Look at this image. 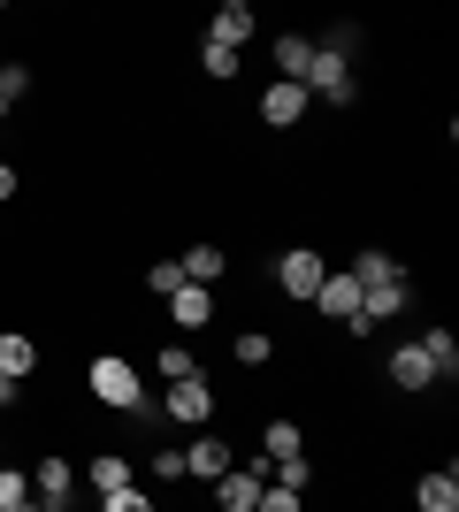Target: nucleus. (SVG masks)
Returning <instances> with one entry per match:
<instances>
[{"instance_id":"c85d7f7f","label":"nucleus","mask_w":459,"mask_h":512,"mask_svg":"<svg viewBox=\"0 0 459 512\" xmlns=\"http://www.w3.org/2000/svg\"><path fill=\"white\" fill-rule=\"evenodd\" d=\"M253 512H299V490H261V505Z\"/></svg>"},{"instance_id":"f3484780","label":"nucleus","mask_w":459,"mask_h":512,"mask_svg":"<svg viewBox=\"0 0 459 512\" xmlns=\"http://www.w3.org/2000/svg\"><path fill=\"white\" fill-rule=\"evenodd\" d=\"M421 352H429V367H437L444 383L459 375V337H452V329H421Z\"/></svg>"},{"instance_id":"7ed1b4c3","label":"nucleus","mask_w":459,"mask_h":512,"mask_svg":"<svg viewBox=\"0 0 459 512\" xmlns=\"http://www.w3.org/2000/svg\"><path fill=\"white\" fill-rule=\"evenodd\" d=\"M299 85H306V100L322 92L329 107H352V92H360V85H352V62H345V54H329V46H314V62H306Z\"/></svg>"},{"instance_id":"f257e3e1","label":"nucleus","mask_w":459,"mask_h":512,"mask_svg":"<svg viewBox=\"0 0 459 512\" xmlns=\"http://www.w3.org/2000/svg\"><path fill=\"white\" fill-rule=\"evenodd\" d=\"M85 383H92V398H100V406H115V413H138V398H146V383H138V367L123 360V352H100Z\"/></svg>"},{"instance_id":"72a5a7b5","label":"nucleus","mask_w":459,"mask_h":512,"mask_svg":"<svg viewBox=\"0 0 459 512\" xmlns=\"http://www.w3.org/2000/svg\"><path fill=\"white\" fill-rule=\"evenodd\" d=\"M0 451H8V444H0Z\"/></svg>"},{"instance_id":"9b49d317","label":"nucleus","mask_w":459,"mask_h":512,"mask_svg":"<svg viewBox=\"0 0 459 512\" xmlns=\"http://www.w3.org/2000/svg\"><path fill=\"white\" fill-rule=\"evenodd\" d=\"M31 497H39L46 512H62L69 505V459H39V467H31Z\"/></svg>"},{"instance_id":"dca6fc26","label":"nucleus","mask_w":459,"mask_h":512,"mask_svg":"<svg viewBox=\"0 0 459 512\" xmlns=\"http://www.w3.org/2000/svg\"><path fill=\"white\" fill-rule=\"evenodd\" d=\"M176 268H184V283H199V291H207V283H215L230 260H222V245H192V253L176 260Z\"/></svg>"},{"instance_id":"423d86ee","label":"nucleus","mask_w":459,"mask_h":512,"mask_svg":"<svg viewBox=\"0 0 459 512\" xmlns=\"http://www.w3.org/2000/svg\"><path fill=\"white\" fill-rule=\"evenodd\" d=\"M314 306H322L329 321L360 329V283H352V268H329V276H322V291H314Z\"/></svg>"},{"instance_id":"39448f33","label":"nucleus","mask_w":459,"mask_h":512,"mask_svg":"<svg viewBox=\"0 0 459 512\" xmlns=\"http://www.w3.org/2000/svg\"><path fill=\"white\" fill-rule=\"evenodd\" d=\"M322 276H329V268H322V253H314V245H291V253L276 260V283H284L291 299H314V291H322Z\"/></svg>"},{"instance_id":"7c9ffc66","label":"nucleus","mask_w":459,"mask_h":512,"mask_svg":"<svg viewBox=\"0 0 459 512\" xmlns=\"http://www.w3.org/2000/svg\"><path fill=\"white\" fill-rule=\"evenodd\" d=\"M8 406H16V383H8V375H0V413H8Z\"/></svg>"},{"instance_id":"5701e85b","label":"nucleus","mask_w":459,"mask_h":512,"mask_svg":"<svg viewBox=\"0 0 459 512\" xmlns=\"http://www.w3.org/2000/svg\"><path fill=\"white\" fill-rule=\"evenodd\" d=\"M23 497H31V474H16L8 459H0V512H16Z\"/></svg>"},{"instance_id":"412c9836","label":"nucleus","mask_w":459,"mask_h":512,"mask_svg":"<svg viewBox=\"0 0 459 512\" xmlns=\"http://www.w3.org/2000/svg\"><path fill=\"white\" fill-rule=\"evenodd\" d=\"M153 367H161V383H184V375H199L184 344H161V360H153Z\"/></svg>"},{"instance_id":"a878e982","label":"nucleus","mask_w":459,"mask_h":512,"mask_svg":"<svg viewBox=\"0 0 459 512\" xmlns=\"http://www.w3.org/2000/svg\"><path fill=\"white\" fill-rule=\"evenodd\" d=\"M268 467H276V490H306V474H314L306 459H268Z\"/></svg>"},{"instance_id":"2f4dec72","label":"nucleus","mask_w":459,"mask_h":512,"mask_svg":"<svg viewBox=\"0 0 459 512\" xmlns=\"http://www.w3.org/2000/svg\"><path fill=\"white\" fill-rule=\"evenodd\" d=\"M16 512H46V505H39V497H23V505H16Z\"/></svg>"},{"instance_id":"4be33fe9","label":"nucleus","mask_w":459,"mask_h":512,"mask_svg":"<svg viewBox=\"0 0 459 512\" xmlns=\"http://www.w3.org/2000/svg\"><path fill=\"white\" fill-rule=\"evenodd\" d=\"M146 291H153V299L184 291V268H176V260H153V268H146Z\"/></svg>"},{"instance_id":"473e14b6","label":"nucleus","mask_w":459,"mask_h":512,"mask_svg":"<svg viewBox=\"0 0 459 512\" xmlns=\"http://www.w3.org/2000/svg\"><path fill=\"white\" fill-rule=\"evenodd\" d=\"M0 115H8V100H0Z\"/></svg>"},{"instance_id":"2eb2a0df","label":"nucleus","mask_w":459,"mask_h":512,"mask_svg":"<svg viewBox=\"0 0 459 512\" xmlns=\"http://www.w3.org/2000/svg\"><path fill=\"white\" fill-rule=\"evenodd\" d=\"M421 512H459V474L444 467V474H421Z\"/></svg>"},{"instance_id":"6e6552de","label":"nucleus","mask_w":459,"mask_h":512,"mask_svg":"<svg viewBox=\"0 0 459 512\" xmlns=\"http://www.w3.org/2000/svg\"><path fill=\"white\" fill-rule=\"evenodd\" d=\"M299 115H306V85H284V77H276V85L261 92V123L268 130H291Z\"/></svg>"},{"instance_id":"9d476101","label":"nucleus","mask_w":459,"mask_h":512,"mask_svg":"<svg viewBox=\"0 0 459 512\" xmlns=\"http://www.w3.org/2000/svg\"><path fill=\"white\" fill-rule=\"evenodd\" d=\"M391 383L398 390H437V367H429L421 344H398V352H391Z\"/></svg>"},{"instance_id":"6ab92c4d","label":"nucleus","mask_w":459,"mask_h":512,"mask_svg":"<svg viewBox=\"0 0 459 512\" xmlns=\"http://www.w3.org/2000/svg\"><path fill=\"white\" fill-rule=\"evenodd\" d=\"M261 459H299V421H268V436H261Z\"/></svg>"},{"instance_id":"f8f14e48","label":"nucleus","mask_w":459,"mask_h":512,"mask_svg":"<svg viewBox=\"0 0 459 512\" xmlns=\"http://www.w3.org/2000/svg\"><path fill=\"white\" fill-rule=\"evenodd\" d=\"M169 321L176 329H207V321H215V299H207L199 283H184V291H169Z\"/></svg>"},{"instance_id":"f03ea898","label":"nucleus","mask_w":459,"mask_h":512,"mask_svg":"<svg viewBox=\"0 0 459 512\" xmlns=\"http://www.w3.org/2000/svg\"><path fill=\"white\" fill-rule=\"evenodd\" d=\"M161 421H176V428H207V421H215V383H207V375H184V383H169V398H161Z\"/></svg>"},{"instance_id":"20e7f679","label":"nucleus","mask_w":459,"mask_h":512,"mask_svg":"<svg viewBox=\"0 0 459 512\" xmlns=\"http://www.w3.org/2000/svg\"><path fill=\"white\" fill-rule=\"evenodd\" d=\"M230 467H238V451L222 444L215 428H199L192 444H184V474H199V482H222V474H230Z\"/></svg>"},{"instance_id":"aec40b11","label":"nucleus","mask_w":459,"mask_h":512,"mask_svg":"<svg viewBox=\"0 0 459 512\" xmlns=\"http://www.w3.org/2000/svg\"><path fill=\"white\" fill-rule=\"evenodd\" d=\"M276 360V337H268V329H245L238 337V367H268Z\"/></svg>"},{"instance_id":"ddd939ff","label":"nucleus","mask_w":459,"mask_h":512,"mask_svg":"<svg viewBox=\"0 0 459 512\" xmlns=\"http://www.w3.org/2000/svg\"><path fill=\"white\" fill-rule=\"evenodd\" d=\"M31 367H39V344L23 337V329H0V375H8V383H23Z\"/></svg>"},{"instance_id":"393cba45","label":"nucleus","mask_w":459,"mask_h":512,"mask_svg":"<svg viewBox=\"0 0 459 512\" xmlns=\"http://www.w3.org/2000/svg\"><path fill=\"white\" fill-rule=\"evenodd\" d=\"M23 92H31V69H23V62H8V69H0V100L16 107V100H23Z\"/></svg>"},{"instance_id":"b1692460","label":"nucleus","mask_w":459,"mask_h":512,"mask_svg":"<svg viewBox=\"0 0 459 512\" xmlns=\"http://www.w3.org/2000/svg\"><path fill=\"white\" fill-rule=\"evenodd\" d=\"M199 69H207V77H238V54H230V46H199Z\"/></svg>"},{"instance_id":"4468645a","label":"nucleus","mask_w":459,"mask_h":512,"mask_svg":"<svg viewBox=\"0 0 459 512\" xmlns=\"http://www.w3.org/2000/svg\"><path fill=\"white\" fill-rule=\"evenodd\" d=\"M306 62H314V39L284 31V39H276V77H284V85H299V77H306Z\"/></svg>"},{"instance_id":"a211bd4d","label":"nucleus","mask_w":459,"mask_h":512,"mask_svg":"<svg viewBox=\"0 0 459 512\" xmlns=\"http://www.w3.org/2000/svg\"><path fill=\"white\" fill-rule=\"evenodd\" d=\"M92 490H100V497H108V490H138L131 459H123V451H100V459H92Z\"/></svg>"},{"instance_id":"bb28decb","label":"nucleus","mask_w":459,"mask_h":512,"mask_svg":"<svg viewBox=\"0 0 459 512\" xmlns=\"http://www.w3.org/2000/svg\"><path fill=\"white\" fill-rule=\"evenodd\" d=\"M100 512H153V497H138V490H108V497H100Z\"/></svg>"},{"instance_id":"1a4fd4ad","label":"nucleus","mask_w":459,"mask_h":512,"mask_svg":"<svg viewBox=\"0 0 459 512\" xmlns=\"http://www.w3.org/2000/svg\"><path fill=\"white\" fill-rule=\"evenodd\" d=\"M253 31H261V23H253V8H245V0H222V8H215V23H207V39H215V46H230V54H238V46L253 39Z\"/></svg>"},{"instance_id":"cd10ccee","label":"nucleus","mask_w":459,"mask_h":512,"mask_svg":"<svg viewBox=\"0 0 459 512\" xmlns=\"http://www.w3.org/2000/svg\"><path fill=\"white\" fill-rule=\"evenodd\" d=\"M146 467H153V482H176V474H184V451H153Z\"/></svg>"},{"instance_id":"0eeeda50","label":"nucleus","mask_w":459,"mask_h":512,"mask_svg":"<svg viewBox=\"0 0 459 512\" xmlns=\"http://www.w3.org/2000/svg\"><path fill=\"white\" fill-rule=\"evenodd\" d=\"M261 467H268L261 451H253V467H230V474L215 482V505H222V512H253V505H261Z\"/></svg>"},{"instance_id":"c756f323","label":"nucleus","mask_w":459,"mask_h":512,"mask_svg":"<svg viewBox=\"0 0 459 512\" xmlns=\"http://www.w3.org/2000/svg\"><path fill=\"white\" fill-rule=\"evenodd\" d=\"M0 199H16V169L8 161H0Z\"/></svg>"}]
</instances>
